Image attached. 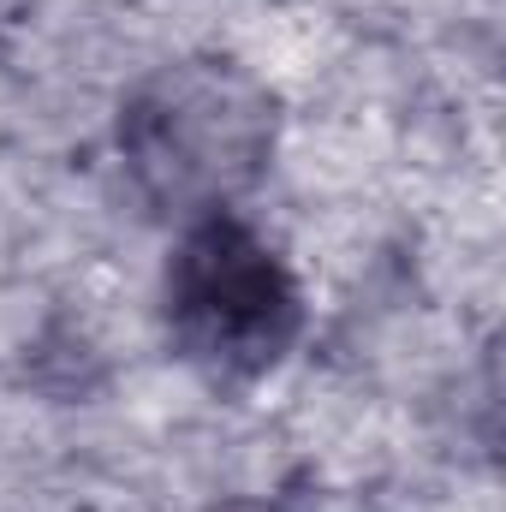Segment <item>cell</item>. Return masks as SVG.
Instances as JSON below:
<instances>
[{
	"instance_id": "7a4b0ae2",
	"label": "cell",
	"mask_w": 506,
	"mask_h": 512,
	"mask_svg": "<svg viewBox=\"0 0 506 512\" xmlns=\"http://www.w3.org/2000/svg\"><path fill=\"white\" fill-rule=\"evenodd\" d=\"M304 328L292 268L227 209L185 221L167 262V334L209 382L268 376Z\"/></svg>"
},
{
	"instance_id": "6da1fadb",
	"label": "cell",
	"mask_w": 506,
	"mask_h": 512,
	"mask_svg": "<svg viewBox=\"0 0 506 512\" xmlns=\"http://www.w3.org/2000/svg\"><path fill=\"white\" fill-rule=\"evenodd\" d=\"M274 149V96L245 66L179 60L120 108V161L149 209L197 221L251 191Z\"/></svg>"
}]
</instances>
